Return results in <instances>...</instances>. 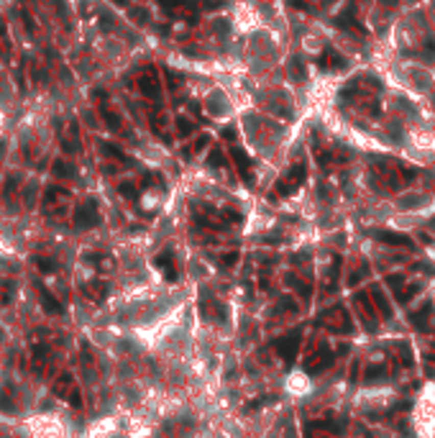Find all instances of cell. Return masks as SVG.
<instances>
[{"label": "cell", "instance_id": "6da1fadb", "mask_svg": "<svg viewBox=\"0 0 435 438\" xmlns=\"http://www.w3.org/2000/svg\"><path fill=\"white\" fill-rule=\"evenodd\" d=\"M31 438H62V425L54 415H36L29 420Z\"/></svg>", "mask_w": 435, "mask_h": 438}, {"label": "cell", "instance_id": "7a4b0ae2", "mask_svg": "<svg viewBox=\"0 0 435 438\" xmlns=\"http://www.w3.org/2000/svg\"><path fill=\"white\" fill-rule=\"evenodd\" d=\"M300 343H302V328H295V331H289L287 336H282L277 341V351H279V356L287 364H292L295 356H297V351H300Z\"/></svg>", "mask_w": 435, "mask_h": 438}, {"label": "cell", "instance_id": "3957f363", "mask_svg": "<svg viewBox=\"0 0 435 438\" xmlns=\"http://www.w3.org/2000/svg\"><path fill=\"white\" fill-rule=\"evenodd\" d=\"M323 323H325V328H330L335 333H348L351 331V315L346 313L343 305H335L330 313H325Z\"/></svg>", "mask_w": 435, "mask_h": 438}, {"label": "cell", "instance_id": "277c9868", "mask_svg": "<svg viewBox=\"0 0 435 438\" xmlns=\"http://www.w3.org/2000/svg\"><path fill=\"white\" fill-rule=\"evenodd\" d=\"M330 364H333V351H330V346H320V349L310 356V361L305 364V372H307V374H320V372H325Z\"/></svg>", "mask_w": 435, "mask_h": 438}, {"label": "cell", "instance_id": "5b68a950", "mask_svg": "<svg viewBox=\"0 0 435 438\" xmlns=\"http://www.w3.org/2000/svg\"><path fill=\"white\" fill-rule=\"evenodd\" d=\"M302 179H305V167H302V164H297V167H295V169H292V172H289L279 185H277V192H279V195H289V192H295V190L302 185Z\"/></svg>", "mask_w": 435, "mask_h": 438}, {"label": "cell", "instance_id": "8992f818", "mask_svg": "<svg viewBox=\"0 0 435 438\" xmlns=\"http://www.w3.org/2000/svg\"><path fill=\"white\" fill-rule=\"evenodd\" d=\"M374 239L381 241V244H389V246H404V249H412V239L404 236V234H397V231H374Z\"/></svg>", "mask_w": 435, "mask_h": 438}, {"label": "cell", "instance_id": "52a82bcc", "mask_svg": "<svg viewBox=\"0 0 435 438\" xmlns=\"http://www.w3.org/2000/svg\"><path fill=\"white\" fill-rule=\"evenodd\" d=\"M231 154H233V159H236V167H238V172H241L244 182H251V179H254V174H251V162H249L246 151H244V149H233Z\"/></svg>", "mask_w": 435, "mask_h": 438}, {"label": "cell", "instance_id": "ba28073f", "mask_svg": "<svg viewBox=\"0 0 435 438\" xmlns=\"http://www.w3.org/2000/svg\"><path fill=\"white\" fill-rule=\"evenodd\" d=\"M430 310H432V303H430V300H425V303H422V305H420V308H417L415 313H409V320H412V326L422 331V328H425V320H427V313H430Z\"/></svg>", "mask_w": 435, "mask_h": 438}, {"label": "cell", "instance_id": "9c48e42d", "mask_svg": "<svg viewBox=\"0 0 435 438\" xmlns=\"http://www.w3.org/2000/svg\"><path fill=\"white\" fill-rule=\"evenodd\" d=\"M284 282H287V287H289V290L300 292V295H302V300H307V303H310V295H312V287H310V285H305V282H302V280H297L295 274H287V280H284Z\"/></svg>", "mask_w": 435, "mask_h": 438}, {"label": "cell", "instance_id": "30bf717a", "mask_svg": "<svg viewBox=\"0 0 435 438\" xmlns=\"http://www.w3.org/2000/svg\"><path fill=\"white\" fill-rule=\"evenodd\" d=\"M323 64L330 70H346V59L335 52V49H325L323 52Z\"/></svg>", "mask_w": 435, "mask_h": 438}, {"label": "cell", "instance_id": "8fae6325", "mask_svg": "<svg viewBox=\"0 0 435 438\" xmlns=\"http://www.w3.org/2000/svg\"><path fill=\"white\" fill-rule=\"evenodd\" d=\"M371 303L381 310V318H392V305L386 303V297H384V292H381L379 287L371 290Z\"/></svg>", "mask_w": 435, "mask_h": 438}, {"label": "cell", "instance_id": "7c38bea8", "mask_svg": "<svg viewBox=\"0 0 435 438\" xmlns=\"http://www.w3.org/2000/svg\"><path fill=\"white\" fill-rule=\"evenodd\" d=\"M282 313H297V303L292 300V295H284V297L277 303V308H274V315H282Z\"/></svg>", "mask_w": 435, "mask_h": 438}, {"label": "cell", "instance_id": "4fadbf2b", "mask_svg": "<svg viewBox=\"0 0 435 438\" xmlns=\"http://www.w3.org/2000/svg\"><path fill=\"white\" fill-rule=\"evenodd\" d=\"M287 72H289V80H295V82H302V80H305V70H302L300 59H289Z\"/></svg>", "mask_w": 435, "mask_h": 438}, {"label": "cell", "instance_id": "5bb4252c", "mask_svg": "<svg viewBox=\"0 0 435 438\" xmlns=\"http://www.w3.org/2000/svg\"><path fill=\"white\" fill-rule=\"evenodd\" d=\"M422 290V282H415V285H407V287H402L399 290V295H397V300L399 303H407L409 297H415V292H420Z\"/></svg>", "mask_w": 435, "mask_h": 438}, {"label": "cell", "instance_id": "9a60e30c", "mask_svg": "<svg viewBox=\"0 0 435 438\" xmlns=\"http://www.w3.org/2000/svg\"><path fill=\"white\" fill-rule=\"evenodd\" d=\"M397 349H399V361L404 364V366H412V349L404 343V341H399V343H394Z\"/></svg>", "mask_w": 435, "mask_h": 438}, {"label": "cell", "instance_id": "2e32d148", "mask_svg": "<svg viewBox=\"0 0 435 438\" xmlns=\"http://www.w3.org/2000/svg\"><path fill=\"white\" fill-rule=\"evenodd\" d=\"M384 377H386V369L379 366V364H376V366H369V372H366V379H369V382H381Z\"/></svg>", "mask_w": 435, "mask_h": 438}, {"label": "cell", "instance_id": "e0dca14e", "mask_svg": "<svg viewBox=\"0 0 435 438\" xmlns=\"http://www.w3.org/2000/svg\"><path fill=\"white\" fill-rule=\"evenodd\" d=\"M402 282H404V274H389V277H386V287H392L397 295H399V290H402Z\"/></svg>", "mask_w": 435, "mask_h": 438}, {"label": "cell", "instance_id": "ac0fdd59", "mask_svg": "<svg viewBox=\"0 0 435 438\" xmlns=\"http://www.w3.org/2000/svg\"><path fill=\"white\" fill-rule=\"evenodd\" d=\"M207 164H210V167H221V164H223V151L215 149V151L207 156Z\"/></svg>", "mask_w": 435, "mask_h": 438}, {"label": "cell", "instance_id": "d6986e66", "mask_svg": "<svg viewBox=\"0 0 435 438\" xmlns=\"http://www.w3.org/2000/svg\"><path fill=\"white\" fill-rule=\"evenodd\" d=\"M221 262H223V267H233V264L238 262V254H236V251H231V254H226Z\"/></svg>", "mask_w": 435, "mask_h": 438}, {"label": "cell", "instance_id": "ffe728a7", "mask_svg": "<svg viewBox=\"0 0 435 438\" xmlns=\"http://www.w3.org/2000/svg\"><path fill=\"white\" fill-rule=\"evenodd\" d=\"M412 272H432V267H430V264H415Z\"/></svg>", "mask_w": 435, "mask_h": 438}, {"label": "cell", "instance_id": "44dd1931", "mask_svg": "<svg viewBox=\"0 0 435 438\" xmlns=\"http://www.w3.org/2000/svg\"><path fill=\"white\" fill-rule=\"evenodd\" d=\"M179 128H182V133H189V131H192V126H189V123H187L184 118H182V123H179Z\"/></svg>", "mask_w": 435, "mask_h": 438}]
</instances>
